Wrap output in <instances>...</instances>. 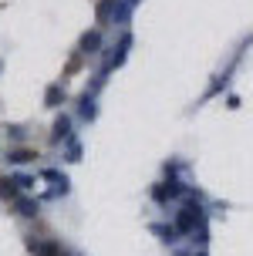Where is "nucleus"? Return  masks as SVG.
I'll list each match as a JSON object with an SVG mask.
<instances>
[{
	"mask_svg": "<svg viewBox=\"0 0 253 256\" xmlns=\"http://www.w3.org/2000/svg\"><path fill=\"white\" fill-rule=\"evenodd\" d=\"M206 246H209V222L196 226V232H192V250H206Z\"/></svg>",
	"mask_w": 253,
	"mask_h": 256,
	"instance_id": "nucleus-15",
	"label": "nucleus"
},
{
	"mask_svg": "<svg viewBox=\"0 0 253 256\" xmlns=\"http://www.w3.org/2000/svg\"><path fill=\"white\" fill-rule=\"evenodd\" d=\"M0 68H4V64H0Z\"/></svg>",
	"mask_w": 253,
	"mask_h": 256,
	"instance_id": "nucleus-26",
	"label": "nucleus"
},
{
	"mask_svg": "<svg viewBox=\"0 0 253 256\" xmlns=\"http://www.w3.org/2000/svg\"><path fill=\"white\" fill-rule=\"evenodd\" d=\"M101 44H105V40H101L98 27H95V30H85V34H81V44H78V54H81V58H91V54L101 51Z\"/></svg>",
	"mask_w": 253,
	"mask_h": 256,
	"instance_id": "nucleus-5",
	"label": "nucleus"
},
{
	"mask_svg": "<svg viewBox=\"0 0 253 256\" xmlns=\"http://www.w3.org/2000/svg\"><path fill=\"white\" fill-rule=\"evenodd\" d=\"M34 158H38V148H31V145L7 148V162H11V166H27V162H34Z\"/></svg>",
	"mask_w": 253,
	"mask_h": 256,
	"instance_id": "nucleus-7",
	"label": "nucleus"
},
{
	"mask_svg": "<svg viewBox=\"0 0 253 256\" xmlns=\"http://www.w3.org/2000/svg\"><path fill=\"white\" fill-rule=\"evenodd\" d=\"M78 118H81V122H95V118H98V102H95L91 94H81V98H78Z\"/></svg>",
	"mask_w": 253,
	"mask_h": 256,
	"instance_id": "nucleus-9",
	"label": "nucleus"
},
{
	"mask_svg": "<svg viewBox=\"0 0 253 256\" xmlns=\"http://www.w3.org/2000/svg\"><path fill=\"white\" fill-rule=\"evenodd\" d=\"M202 222H206V206H199V202H182L172 212V226H176L179 236H192L196 226H202Z\"/></svg>",
	"mask_w": 253,
	"mask_h": 256,
	"instance_id": "nucleus-1",
	"label": "nucleus"
},
{
	"mask_svg": "<svg viewBox=\"0 0 253 256\" xmlns=\"http://www.w3.org/2000/svg\"><path fill=\"white\" fill-rule=\"evenodd\" d=\"M128 17H132V7H128L125 0H115V14H112V20H118V24H128Z\"/></svg>",
	"mask_w": 253,
	"mask_h": 256,
	"instance_id": "nucleus-16",
	"label": "nucleus"
},
{
	"mask_svg": "<svg viewBox=\"0 0 253 256\" xmlns=\"http://www.w3.org/2000/svg\"><path fill=\"white\" fill-rule=\"evenodd\" d=\"M41 179L54 182V186H61V189H71V182H68V176H64V172H58V168H41Z\"/></svg>",
	"mask_w": 253,
	"mask_h": 256,
	"instance_id": "nucleus-14",
	"label": "nucleus"
},
{
	"mask_svg": "<svg viewBox=\"0 0 253 256\" xmlns=\"http://www.w3.org/2000/svg\"><path fill=\"white\" fill-rule=\"evenodd\" d=\"M11 206H14V212H17L21 219H38V216H41V199H31V196H17Z\"/></svg>",
	"mask_w": 253,
	"mask_h": 256,
	"instance_id": "nucleus-4",
	"label": "nucleus"
},
{
	"mask_svg": "<svg viewBox=\"0 0 253 256\" xmlns=\"http://www.w3.org/2000/svg\"><path fill=\"white\" fill-rule=\"evenodd\" d=\"M24 246H27L31 256H58L61 253V243H54V240H38V236H27Z\"/></svg>",
	"mask_w": 253,
	"mask_h": 256,
	"instance_id": "nucleus-3",
	"label": "nucleus"
},
{
	"mask_svg": "<svg viewBox=\"0 0 253 256\" xmlns=\"http://www.w3.org/2000/svg\"><path fill=\"white\" fill-rule=\"evenodd\" d=\"M58 256H75V253H68V250H61V253H58Z\"/></svg>",
	"mask_w": 253,
	"mask_h": 256,
	"instance_id": "nucleus-25",
	"label": "nucleus"
},
{
	"mask_svg": "<svg viewBox=\"0 0 253 256\" xmlns=\"http://www.w3.org/2000/svg\"><path fill=\"white\" fill-rule=\"evenodd\" d=\"M172 256H192V250H176Z\"/></svg>",
	"mask_w": 253,
	"mask_h": 256,
	"instance_id": "nucleus-22",
	"label": "nucleus"
},
{
	"mask_svg": "<svg viewBox=\"0 0 253 256\" xmlns=\"http://www.w3.org/2000/svg\"><path fill=\"white\" fill-rule=\"evenodd\" d=\"M192 256H209V253H206V250H192Z\"/></svg>",
	"mask_w": 253,
	"mask_h": 256,
	"instance_id": "nucleus-24",
	"label": "nucleus"
},
{
	"mask_svg": "<svg viewBox=\"0 0 253 256\" xmlns=\"http://www.w3.org/2000/svg\"><path fill=\"white\" fill-rule=\"evenodd\" d=\"M64 145H68V148H64V162H71V166H75V162H81V155H85V145H81L78 138L64 142Z\"/></svg>",
	"mask_w": 253,
	"mask_h": 256,
	"instance_id": "nucleus-13",
	"label": "nucleus"
},
{
	"mask_svg": "<svg viewBox=\"0 0 253 256\" xmlns=\"http://www.w3.org/2000/svg\"><path fill=\"white\" fill-rule=\"evenodd\" d=\"M125 4H128V7H132V10H135V7H139L142 0H125Z\"/></svg>",
	"mask_w": 253,
	"mask_h": 256,
	"instance_id": "nucleus-23",
	"label": "nucleus"
},
{
	"mask_svg": "<svg viewBox=\"0 0 253 256\" xmlns=\"http://www.w3.org/2000/svg\"><path fill=\"white\" fill-rule=\"evenodd\" d=\"M7 179H11V186L21 192V196L34 189V176H27V172H14V176H7Z\"/></svg>",
	"mask_w": 253,
	"mask_h": 256,
	"instance_id": "nucleus-12",
	"label": "nucleus"
},
{
	"mask_svg": "<svg viewBox=\"0 0 253 256\" xmlns=\"http://www.w3.org/2000/svg\"><path fill=\"white\" fill-rule=\"evenodd\" d=\"M75 256H78V253H75Z\"/></svg>",
	"mask_w": 253,
	"mask_h": 256,
	"instance_id": "nucleus-27",
	"label": "nucleus"
},
{
	"mask_svg": "<svg viewBox=\"0 0 253 256\" xmlns=\"http://www.w3.org/2000/svg\"><path fill=\"white\" fill-rule=\"evenodd\" d=\"M71 138H75V135H71V118L58 115V118H54V125H51V142L61 145V142H71Z\"/></svg>",
	"mask_w": 253,
	"mask_h": 256,
	"instance_id": "nucleus-6",
	"label": "nucleus"
},
{
	"mask_svg": "<svg viewBox=\"0 0 253 256\" xmlns=\"http://www.w3.org/2000/svg\"><path fill=\"white\" fill-rule=\"evenodd\" d=\"M81 64H85V58H81V54H75V58L68 61V68H64V74H78V71H81Z\"/></svg>",
	"mask_w": 253,
	"mask_h": 256,
	"instance_id": "nucleus-19",
	"label": "nucleus"
},
{
	"mask_svg": "<svg viewBox=\"0 0 253 256\" xmlns=\"http://www.w3.org/2000/svg\"><path fill=\"white\" fill-rule=\"evenodd\" d=\"M64 102H68L64 84H48V91H44V108H61Z\"/></svg>",
	"mask_w": 253,
	"mask_h": 256,
	"instance_id": "nucleus-10",
	"label": "nucleus"
},
{
	"mask_svg": "<svg viewBox=\"0 0 253 256\" xmlns=\"http://www.w3.org/2000/svg\"><path fill=\"white\" fill-rule=\"evenodd\" d=\"M7 138L14 142V145H24V138H27V132L21 125H7Z\"/></svg>",
	"mask_w": 253,
	"mask_h": 256,
	"instance_id": "nucleus-18",
	"label": "nucleus"
},
{
	"mask_svg": "<svg viewBox=\"0 0 253 256\" xmlns=\"http://www.w3.org/2000/svg\"><path fill=\"white\" fill-rule=\"evenodd\" d=\"M182 172V162H165V179H176Z\"/></svg>",
	"mask_w": 253,
	"mask_h": 256,
	"instance_id": "nucleus-21",
	"label": "nucleus"
},
{
	"mask_svg": "<svg viewBox=\"0 0 253 256\" xmlns=\"http://www.w3.org/2000/svg\"><path fill=\"white\" fill-rule=\"evenodd\" d=\"M149 230L155 232V236H159V240H162L165 246H176L179 240H182V236H179V232H176V226H172V222H152Z\"/></svg>",
	"mask_w": 253,
	"mask_h": 256,
	"instance_id": "nucleus-8",
	"label": "nucleus"
},
{
	"mask_svg": "<svg viewBox=\"0 0 253 256\" xmlns=\"http://www.w3.org/2000/svg\"><path fill=\"white\" fill-rule=\"evenodd\" d=\"M17 196H21V192H17V189L11 186V179H0V199H7V202H14Z\"/></svg>",
	"mask_w": 253,
	"mask_h": 256,
	"instance_id": "nucleus-17",
	"label": "nucleus"
},
{
	"mask_svg": "<svg viewBox=\"0 0 253 256\" xmlns=\"http://www.w3.org/2000/svg\"><path fill=\"white\" fill-rule=\"evenodd\" d=\"M112 14H115V0H98L95 4V20H98V27L112 24Z\"/></svg>",
	"mask_w": 253,
	"mask_h": 256,
	"instance_id": "nucleus-11",
	"label": "nucleus"
},
{
	"mask_svg": "<svg viewBox=\"0 0 253 256\" xmlns=\"http://www.w3.org/2000/svg\"><path fill=\"white\" fill-rule=\"evenodd\" d=\"M226 88H229V74H223V78H216V81H213L209 94H219V91H226Z\"/></svg>",
	"mask_w": 253,
	"mask_h": 256,
	"instance_id": "nucleus-20",
	"label": "nucleus"
},
{
	"mask_svg": "<svg viewBox=\"0 0 253 256\" xmlns=\"http://www.w3.org/2000/svg\"><path fill=\"white\" fill-rule=\"evenodd\" d=\"M132 44H135V38H132V30H125L122 38H118V44H115V51L108 54V61H105V71H112V68H122L128 58V51H132Z\"/></svg>",
	"mask_w": 253,
	"mask_h": 256,
	"instance_id": "nucleus-2",
	"label": "nucleus"
}]
</instances>
